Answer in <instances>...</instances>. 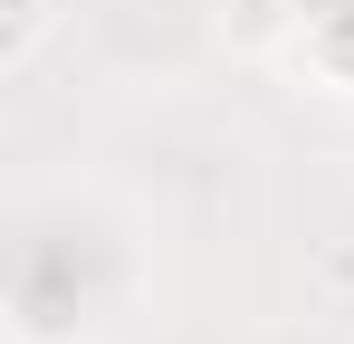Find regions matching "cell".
Here are the masks:
<instances>
[{
	"instance_id": "1",
	"label": "cell",
	"mask_w": 354,
	"mask_h": 344,
	"mask_svg": "<svg viewBox=\"0 0 354 344\" xmlns=\"http://www.w3.org/2000/svg\"><path fill=\"white\" fill-rule=\"evenodd\" d=\"M306 57H316L326 86H345V96H354V19H316V29H306Z\"/></svg>"
},
{
	"instance_id": "2",
	"label": "cell",
	"mask_w": 354,
	"mask_h": 344,
	"mask_svg": "<svg viewBox=\"0 0 354 344\" xmlns=\"http://www.w3.org/2000/svg\"><path fill=\"white\" fill-rule=\"evenodd\" d=\"M48 39V0H10V19H0V67H29Z\"/></svg>"
},
{
	"instance_id": "3",
	"label": "cell",
	"mask_w": 354,
	"mask_h": 344,
	"mask_svg": "<svg viewBox=\"0 0 354 344\" xmlns=\"http://www.w3.org/2000/svg\"><path fill=\"white\" fill-rule=\"evenodd\" d=\"M268 19H278L268 0H239V39H268Z\"/></svg>"
}]
</instances>
